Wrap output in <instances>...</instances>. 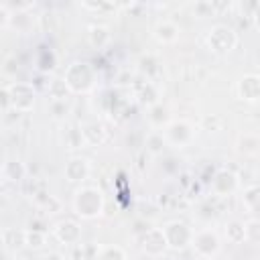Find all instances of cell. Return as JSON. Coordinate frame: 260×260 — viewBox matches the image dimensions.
I'll list each match as a JSON object with an SVG mask.
<instances>
[{
  "label": "cell",
  "instance_id": "6da1fadb",
  "mask_svg": "<svg viewBox=\"0 0 260 260\" xmlns=\"http://www.w3.org/2000/svg\"><path fill=\"white\" fill-rule=\"evenodd\" d=\"M73 209L83 219H93L104 209V195L98 187H81L73 197Z\"/></svg>",
  "mask_w": 260,
  "mask_h": 260
},
{
  "label": "cell",
  "instance_id": "7a4b0ae2",
  "mask_svg": "<svg viewBox=\"0 0 260 260\" xmlns=\"http://www.w3.org/2000/svg\"><path fill=\"white\" fill-rule=\"evenodd\" d=\"M93 79H95V73H93L91 65L79 63V61L71 63L67 73H65V77H63L67 89H71V91H87V89H91Z\"/></svg>",
  "mask_w": 260,
  "mask_h": 260
},
{
  "label": "cell",
  "instance_id": "3957f363",
  "mask_svg": "<svg viewBox=\"0 0 260 260\" xmlns=\"http://www.w3.org/2000/svg\"><path fill=\"white\" fill-rule=\"evenodd\" d=\"M238 43L236 32L228 24H215L207 32V47L213 53H230Z\"/></svg>",
  "mask_w": 260,
  "mask_h": 260
},
{
  "label": "cell",
  "instance_id": "277c9868",
  "mask_svg": "<svg viewBox=\"0 0 260 260\" xmlns=\"http://www.w3.org/2000/svg\"><path fill=\"white\" fill-rule=\"evenodd\" d=\"M191 246L197 256L201 258H213L219 252V238L213 230H199L191 236Z\"/></svg>",
  "mask_w": 260,
  "mask_h": 260
},
{
  "label": "cell",
  "instance_id": "5b68a950",
  "mask_svg": "<svg viewBox=\"0 0 260 260\" xmlns=\"http://www.w3.org/2000/svg\"><path fill=\"white\" fill-rule=\"evenodd\" d=\"M162 234H165L167 246L169 248H175V250H183L185 246H189L191 244V236H193V232L183 221H171V223H167L162 228Z\"/></svg>",
  "mask_w": 260,
  "mask_h": 260
},
{
  "label": "cell",
  "instance_id": "8992f818",
  "mask_svg": "<svg viewBox=\"0 0 260 260\" xmlns=\"http://www.w3.org/2000/svg\"><path fill=\"white\" fill-rule=\"evenodd\" d=\"M10 93V106L20 114V112H28L35 104V89L30 83H12L8 87Z\"/></svg>",
  "mask_w": 260,
  "mask_h": 260
},
{
  "label": "cell",
  "instance_id": "52a82bcc",
  "mask_svg": "<svg viewBox=\"0 0 260 260\" xmlns=\"http://www.w3.org/2000/svg\"><path fill=\"white\" fill-rule=\"evenodd\" d=\"M193 138V128L187 124V122H171L169 126H167V136H165V140H169L171 144H175V146H183V144H187L189 140Z\"/></svg>",
  "mask_w": 260,
  "mask_h": 260
},
{
  "label": "cell",
  "instance_id": "ba28073f",
  "mask_svg": "<svg viewBox=\"0 0 260 260\" xmlns=\"http://www.w3.org/2000/svg\"><path fill=\"white\" fill-rule=\"evenodd\" d=\"M238 95H240V100H246V102L254 104L260 98V79H258V75H244L238 81Z\"/></svg>",
  "mask_w": 260,
  "mask_h": 260
},
{
  "label": "cell",
  "instance_id": "9c48e42d",
  "mask_svg": "<svg viewBox=\"0 0 260 260\" xmlns=\"http://www.w3.org/2000/svg\"><path fill=\"white\" fill-rule=\"evenodd\" d=\"M142 248L146 254L150 256H158L167 250V240H165V234L162 230H148L144 234V240H142Z\"/></svg>",
  "mask_w": 260,
  "mask_h": 260
},
{
  "label": "cell",
  "instance_id": "30bf717a",
  "mask_svg": "<svg viewBox=\"0 0 260 260\" xmlns=\"http://www.w3.org/2000/svg\"><path fill=\"white\" fill-rule=\"evenodd\" d=\"M87 173H89V165H87V160L85 158H71L67 165H65V177H67V181H71V183H75V181H83L85 177H87Z\"/></svg>",
  "mask_w": 260,
  "mask_h": 260
},
{
  "label": "cell",
  "instance_id": "8fae6325",
  "mask_svg": "<svg viewBox=\"0 0 260 260\" xmlns=\"http://www.w3.org/2000/svg\"><path fill=\"white\" fill-rule=\"evenodd\" d=\"M55 236L59 242L63 244H75L81 236V230L75 221H61L57 228H55Z\"/></svg>",
  "mask_w": 260,
  "mask_h": 260
},
{
  "label": "cell",
  "instance_id": "7c38bea8",
  "mask_svg": "<svg viewBox=\"0 0 260 260\" xmlns=\"http://www.w3.org/2000/svg\"><path fill=\"white\" fill-rule=\"evenodd\" d=\"M236 187H238V179H236V175L230 173V171H221V173H217V177L213 179V189H215L219 195H228V193H232Z\"/></svg>",
  "mask_w": 260,
  "mask_h": 260
},
{
  "label": "cell",
  "instance_id": "4fadbf2b",
  "mask_svg": "<svg viewBox=\"0 0 260 260\" xmlns=\"http://www.w3.org/2000/svg\"><path fill=\"white\" fill-rule=\"evenodd\" d=\"M154 37H156V41H160V43H173V41L179 37V28H177L175 22L162 20V22H158V24L154 26Z\"/></svg>",
  "mask_w": 260,
  "mask_h": 260
},
{
  "label": "cell",
  "instance_id": "5bb4252c",
  "mask_svg": "<svg viewBox=\"0 0 260 260\" xmlns=\"http://www.w3.org/2000/svg\"><path fill=\"white\" fill-rule=\"evenodd\" d=\"M258 146H260V140L256 134L252 132H246L238 138V150L244 154V156H256L258 154Z\"/></svg>",
  "mask_w": 260,
  "mask_h": 260
},
{
  "label": "cell",
  "instance_id": "9a60e30c",
  "mask_svg": "<svg viewBox=\"0 0 260 260\" xmlns=\"http://www.w3.org/2000/svg\"><path fill=\"white\" fill-rule=\"evenodd\" d=\"M87 37H89V43H91L95 49H102V47L110 41V30H108V26H104V24H93V26H89Z\"/></svg>",
  "mask_w": 260,
  "mask_h": 260
},
{
  "label": "cell",
  "instance_id": "2e32d148",
  "mask_svg": "<svg viewBox=\"0 0 260 260\" xmlns=\"http://www.w3.org/2000/svg\"><path fill=\"white\" fill-rule=\"evenodd\" d=\"M81 136H83V142L100 144V142L106 138V132H104V128H102L100 124H87V126H83Z\"/></svg>",
  "mask_w": 260,
  "mask_h": 260
},
{
  "label": "cell",
  "instance_id": "e0dca14e",
  "mask_svg": "<svg viewBox=\"0 0 260 260\" xmlns=\"http://www.w3.org/2000/svg\"><path fill=\"white\" fill-rule=\"evenodd\" d=\"M146 148L152 152V154H158V152H162V148H165V136H162V132H150L148 136H146Z\"/></svg>",
  "mask_w": 260,
  "mask_h": 260
},
{
  "label": "cell",
  "instance_id": "ac0fdd59",
  "mask_svg": "<svg viewBox=\"0 0 260 260\" xmlns=\"http://www.w3.org/2000/svg\"><path fill=\"white\" fill-rule=\"evenodd\" d=\"M225 236L232 244H240L244 242V223L240 221H232L228 228H225Z\"/></svg>",
  "mask_w": 260,
  "mask_h": 260
},
{
  "label": "cell",
  "instance_id": "d6986e66",
  "mask_svg": "<svg viewBox=\"0 0 260 260\" xmlns=\"http://www.w3.org/2000/svg\"><path fill=\"white\" fill-rule=\"evenodd\" d=\"M24 244L30 248H41L45 244V232L39 230H24Z\"/></svg>",
  "mask_w": 260,
  "mask_h": 260
},
{
  "label": "cell",
  "instance_id": "ffe728a7",
  "mask_svg": "<svg viewBox=\"0 0 260 260\" xmlns=\"http://www.w3.org/2000/svg\"><path fill=\"white\" fill-rule=\"evenodd\" d=\"M95 260H126L124 258V252L116 246H110V248H102L95 256Z\"/></svg>",
  "mask_w": 260,
  "mask_h": 260
},
{
  "label": "cell",
  "instance_id": "44dd1931",
  "mask_svg": "<svg viewBox=\"0 0 260 260\" xmlns=\"http://www.w3.org/2000/svg\"><path fill=\"white\" fill-rule=\"evenodd\" d=\"M258 219L256 217H252L250 221H246L244 223V240H248L250 244H256L258 242Z\"/></svg>",
  "mask_w": 260,
  "mask_h": 260
},
{
  "label": "cell",
  "instance_id": "7402d4cb",
  "mask_svg": "<svg viewBox=\"0 0 260 260\" xmlns=\"http://www.w3.org/2000/svg\"><path fill=\"white\" fill-rule=\"evenodd\" d=\"M244 205H246L250 211H256V207H258V187H256V185H250V187L244 191Z\"/></svg>",
  "mask_w": 260,
  "mask_h": 260
},
{
  "label": "cell",
  "instance_id": "603a6c76",
  "mask_svg": "<svg viewBox=\"0 0 260 260\" xmlns=\"http://www.w3.org/2000/svg\"><path fill=\"white\" fill-rule=\"evenodd\" d=\"M150 120L156 124V126H160L162 122H167V108L158 102V104H154V106H150Z\"/></svg>",
  "mask_w": 260,
  "mask_h": 260
},
{
  "label": "cell",
  "instance_id": "cb8c5ba5",
  "mask_svg": "<svg viewBox=\"0 0 260 260\" xmlns=\"http://www.w3.org/2000/svg\"><path fill=\"white\" fill-rule=\"evenodd\" d=\"M49 91H51L53 100H65V93H67V85H65V81H63V79H55V81H51V85H49Z\"/></svg>",
  "mask_w": 260,
  "mask_h": 260
},
{
  "label": "cell",
  "instance_id": "d4e9b609",
  "mask_svg": "<svg viewBox=\"0 0 260 260\" xmlns=\"http://www.w3.org/2000/svg\"><path fill=\"white\" fill-rule=\"evenodd\" d=\"M51 112H53V118H65L67 116V104L65 100H53V106H51Z\"/></svg>",
  "mask_w": 260,
  "mask_h": 260
},
{
  "label": "cell",
  "instance_id": "484cf974",
  "mask_svg": "<svg viewBox=\"0 0 260 260\" xmlns=\"http://www.w3.org/2000/svg\"><path fill=\"white\" fill-rule=\"evenodd\" d=\"M193 12L197 16H211L213 14V4L211 2H195Z\"/></svg>",
  "mask_w": 260,
  "mask_h": 260
},
{
  "label": "cell",
  "instance_id": "4316f807",
  "mask_svg": "<svg viewBox=\"0 0 260 260\" xmlns=\"http://www.w3.org/2000/svg\"><path fill=\"white\" fill-rule=\"evenodd\" d=\"M8 106H10V93H8V87H2L0 89V110L8 108Z\"/></svg>",
  "mask_w": 260,
  "mask_h": 260
},
{
  "label": "cell",
  "instance_id": "83f0119b",
  "mask_svg": "<svg viewBox=\"0 0 260 260\" xmlns=\"http://www.w3.org/2000/svg\"><path fill=\"white\" fill-rule=\"evenodd\" d=\"M10 22V12L6 10V6L4 4H0V28L2 26H6Z\"/></svg>",
  "mask_w": 260,
  "mask_h": 260
},
{
  "label": "cell",
  "instance_id": "f1b7e54d",
  "mask_svg": "<svg viewBox=\"0 0 260 260\" xmlns=\"http://www.w3.org/2000/svg\"><path fill=\"white\" fill-rule=\"evenodd\" d=\"M43 260H65V258H63L59 252H49V254L43 256Z\"/></svg>",
  "mask_w": 260,
  "mask_h": 260
},
{
  "label": "cell",
  "instance_id": "f546056e",
  "mask_svg": "<svg viewBox=\"0 0 260 260\" xmlns=\"http://www.w3.org/2000/svg\"><path fill=\"white\" fill-rule=\"evenodd\" d=\"M0 181H2V171H0Z\"/></svg>",
  "mask_w": 260,
  "mask_h": 260
}]
</instances>
